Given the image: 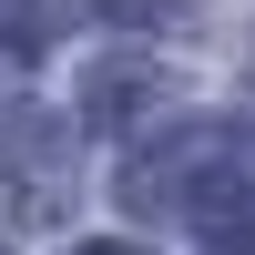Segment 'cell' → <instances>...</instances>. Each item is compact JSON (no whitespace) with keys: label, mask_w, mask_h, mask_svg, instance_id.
I'll return each mask as SVG.
<instances>
[{"label":"cell","mask_w":255,"mask_h":255,"mask_svg":"<svg viewBox=\"0 0 255 255\" xmlns=\"http://www.w3.org/2000/svg\"><path fill=\"white\" fill-rule=\"evenodd\" d=\"M92 10H113V20H174V0H92Z\"/></svg>","instance_id":"4"},{"label":"cell","mask_w":255,"mask_h":255,"mask_svg":"<svg viewBox=\"0 0 255 255\" xmlns=\"http://www.w3.org/2000/svg\"><path fill=\"white\" fill-rule=\"evenodd\" d=\"M194 245L204 255H255V163H225L194 194Z\"/></svg>","instance_id":"2"},{"label":"cell","mask_w":255,"mask_h":255,"mask_svg":"<svg viewBox=\"0 0 255 255\" xmlns=\"http://www.w3.org/2000/svg\"><path fill=\"white\" fill-rule=\"evenodd\" d=\"M72 255H143V245H72Z\"/></svg>","instance_id":"5"},{"label":"cell","mask_w":255,"mask_h":255,"mask_svg":"<svg viewBox=\"0 0 255 255\" xmlns=\"http://www.w3.org/2000/svg\"><path fill=\"white\" fill-rule=\"evenodd\" d=\"M143 82H153V72H123V61H102V72H92V123L143 113Z\"/></svg>","instance_id":"3"},{"label":"cell","mask_w":255,"mask_h":255,"mask_svg":"<svg viewBox=\"0 0 255 255\" xmlns=\"http://www.w3.org/2000/svg\"><path fill=\"white\" fill-rule=\"evenodd\" d=\"M0 163H10V204H20V215H61L72 174H61V133L41 113H10V123H0Z\"/></svg>","instance_id":"1"}]
</instances>
